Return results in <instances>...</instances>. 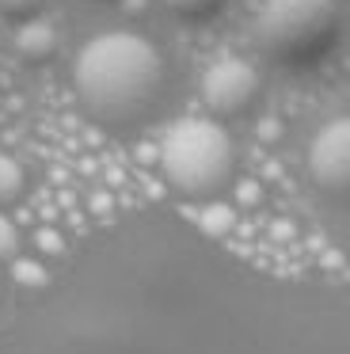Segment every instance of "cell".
<instances>
[{"mask_svg": "<svg viewBox=\"0 0 350 354\" xmlns=\"http://www.w3.org/2000/svg\"><path fill=\"white\" fill-rule=\"evenodd\" d=\"M0 354H217L205 267L167 225H111L0 324Z\"/></svg>", "mask_w": 350, "mask_h": 354, "instance_id": "1", "label": "cell"}, {"mask_svg": "<svg viewBox=\"0 0 350 354\" xmlns=\"http://www.w3.org/2000/svg\"><path fill=\"white\" fill-rule=\"evenodd\" d=\"M164 57L149 39L107 31L76 54L73 88L80 107L107 126L141 122L164 92Z\"/></svg>", "mask_w": 350, "mask_h": 354, "instance_id": "2", "label": "cell"}, {"mask_svg": "<svg viewBox=\"0 0 350 354\" xmlns=\"http://www.w3.org/2000/svg\"><path fill=\"white\" fill-rule=\"evenodd\" d=\"M160 171L183 198H213L232 183V141L210 118H179L160 141Z\"/></svg>", "mask_w": 350, "mask_h": 354, "instance_id": "3", "label": "cell"}, {"mask_svg": "<svg viewBox=\"0 0 350 354\" xmlns=\"http://www.w3.org/2000/svg\"><path fill=\"white\" fill-rule=\"evenodd\" d=\"M339 39V12L331 0H263L255 42L278 65H312Z\"/></svg>", "mask_w": 350, "mask_h": 354, "instance_id": "4", "label": "cell"}, {"mask_svg": "<svg viewBox=\"0 0 350 354\" xmlns=\"http://www.w3.org/2000/svg\"><path fill=\"white\" fill-rule=\"evenodd\" d=\"M259 95H263V80H259V73L251 69L248 62H240V57H221V62H213L202 77V100H205V107L221 118L248 115L259 103Z\"/></svg>", "mask_w": 350, "mask_h": 354, "instance_id": "5", "label": "cell"}, {"mask_svg": "<svg viewBox=\"0 0 350 354\" xmlns=\"http://www.w3.org/2000/svg\"><path fill=\"white\" fill-rule=\"evenodd\" d=\"M312 183L339 202H350V115L331 118L308 149Z\"/></svg>", "mask_w": 350, "mask_h": 354, "instance_id": "6", "label": "cell"}, {"mask_svg": "<svg viewBox=\"0 0 350 354\" xmlns=\"http://www.w3.org/2000/svg\"><path fill=\"white\" fill-rule=\"evenodd\" d=\"M19 54L27 62H46L53 54V31L46 24H27L19 31Z\"/></svg>", "mask_w": 350, "mask_h": 354, "instance_id": "7", "label": "cell"}, {"mask_svg": "<svg viewBox=\"0 0 350 354\" xmlns=\"http://www.w3.org/2000/svg\"><path fill=\"white\" fill-rule=\"evenodd\" d=\"M167 12L183 24H210L221 8H225V0H164Z\"/></svg>", "mask_w": 350, "mask_h": 354, "instance_id": "8", "label": "cell"}, {"mask_svg": "<svg viewBox=\"0 0 350 354\" xmlns=\"http://www.w3.org/2000/svg\"><path fill=\"white\" fill-rule=\"evenodd\" d=\"M15 187H19V171H15L8 160H0V198L15 194Z\"/></svg>", "mask_w": 350, "mask_h": 354, "instance_id": "9", "label": "cell"}, {"mask_svg": "<svg viewBox=\"0 0 350 354\" xmlns=\"http://www.w3.org/2000/svg\"><path fill=\"white\" fill-rule=\"evenodd\" d=\"M0 8L12 12V16H30V12L42 8V0H0Z\"/></svg>", "mask_w": 350, "mask_h": 354, "instance_id": "10", "label": "cell"}]
</instances>
